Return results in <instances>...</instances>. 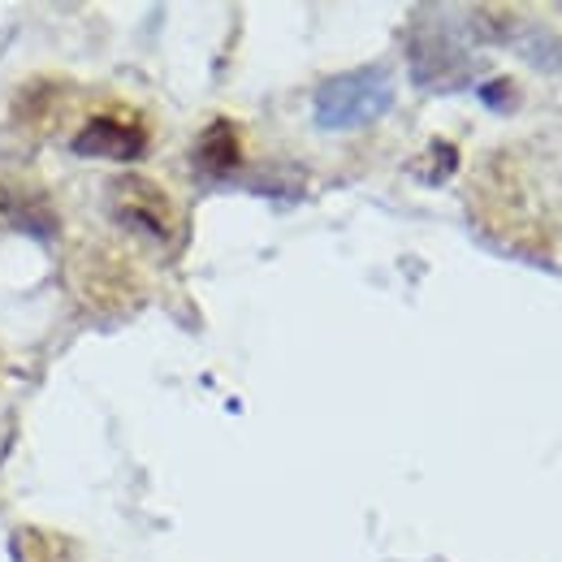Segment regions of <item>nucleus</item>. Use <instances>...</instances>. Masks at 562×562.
Listing matches in <instances>:
<instances>
[{
	"label": "nucleus",
	"mask_w": 562,
	"mask_h": 562,
	"mask_svg": "<svg viewBox=\"0 0 562 562\" xmlns=\"http://www.w3.org/2000/svg\"><path fill=\"white\" fill-rule=\"evenodd\" d=\"M113 191H117V216H122V221L139 225L143 234H151V238H165V234H169L165 200H160V191H156L151 182L126 178V182H117Z\"/></svg>",
	"instance_id": "obj_3"
},
{
	"label": "nucleus",
	"mask_w": 562,
	"mask_h": 562,
	"mask_svg": "<svg viewBox=\"0 0 562 562\" xmlns=\"http://www.w3.org/2000/svg\"><path fill=\"white\" fill-rule=\"evenodd\" d=\"M147 135L135 122H122V117H91L78 135H74V151L78 156H95V160H139Z\"/></svg>",
	"instance_id": "obj_2"
},
{
	"label": "nucleus",
	"mask_w": 562,
	"mask_h": 562,
	"mask_svg": "<svg viewBox=\"0 0 562 562\" xmlns=\"http://www.w3.org/2000/svg\"><path fill=\"white\" fill-rule=\"evenodd\" d=\"M412 74L424 87H454L468 78V57L446 40H424L412 48Z\"/></svg>",
	"instance_id": "obj_4"
},
{
	"label": "nucleus",
	"mask_w": 562,
	"mask_h": 562,
	"mask_svg": "<svg viewBox=\"0 0 562 562\" xmlns=\"http://www.w3.org/2000/svg\"><path fill=\"white\" fill-rule=\"evenodd\" d=\"M390 104H394V82H390V74L368 66V70L338 74V78H329V82L316 91V122H321L325 131H355V126L376 122Z\"/></svg>",
	"instance_id": "obj_1"
},
{
	"label": "nucleus",
	"mask_w": 562,
	"mask_h": 562,
	"mask_svg": "<svg viewBox=\"0 0 562 562\" xmlns=\"http://www.w3.org/2000/svg\"><path fill=\"white\" fill-rule=\"evenodd\" d=\"M238 135H234V126L229 122H212L209 135L200 139V165L209 169V173H229L234 165H238Z\"/></svg>",
	"instance_id": "obj_5"
}]
</instances>
